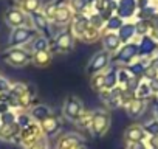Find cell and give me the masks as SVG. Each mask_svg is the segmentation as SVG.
<instances>
[{
    "label": "cell",
    "mask_w": 158,
    "mask_h": 149,
    "mask_svg": "<svg viewBox=\"0 0 158 149\" xmlns=\"http://www.w3.org/2000/svg\"><path fill=\"white\" fill-rule=\"evenodd\" d=\"M110 121H112V118H110V113H109L107 109L95 110L93 115H92V124H90L92 135L96 137V138L104 137L110 129Z\"/></svg>",
    "instance_id": "1"
},
{
    "label": "cell",
    "mask_w": 158,
    "mask_h": 149,
    "mask_svg": "<svg viewBox=\"0 0 158 149\" xmlns=\"http://www.w3.org/2000/svg\"><path fill=\"white\" fill-rule=\"evenodd\" d=\"M36 36H37V31H36L33 27H19V28H14V30L10 33L8 47H10V48L22 47V45H25V44H30Z\"/></svg>",
    "instance_id": "2"
},
{
    "label": "cell",
    "mask_w": 158,
    "mask_h": 149,
    "mask_svg": "<svg viewBox=\"0 0 158 149\" xmlns=\"http://www.w3.org/2000/svg\"><path fill=\"white\" fill-rule=\"evenodd\" d=\"M44 132L40 129V124L39 123H33L23 129H20V134H19V138H17V143L25 147V149H30L33 144H36L40 138H44Z\"/></svg>",
    "instance_id": "3"
},
{
    "label": "cell",
    "mask_w": 158,
    "mask_h": 149,
    "mask_svg": "<svg viewBox=\"0 0 158 149\" xmlns=\"http://www.w3.org/2000/svg\"><path fill=\"white\" fill-rule=\"evenodd\" d=\"M2 57H3V61L8 65L16 67V68H20V67H25V65H28L31 62V51H27L22 47L10 48V50H6L2 54Z\"/></svg>",
    "instance_id": "4"
},
{
    "label": "cell",
    "mask_w": 158,
    "mask_h": 149,
    "mask_svg": "<svg viewBox=\"0 0 158 149\" xmlns=\"http://www.w3.org/2000/svg\"><path fill=\"white\" fill-rule=\"evenodd\" d=\"M138 56V44L135 42H127V44H123L121 48L112 54V62L115 64H119V65H129L130 62H133V59Z\"/></svg>",
    "instance_id": "5"
},
{
    "label": "cell",
    "mask_w": 158,
    "mask_h": 149,
    "mask_svg": "<svg viewBox=\"0 0 158 149\" xmlns=\"http://www.w3.org/2000/svg\"><path fill=\"white\" fill-rule=\"evenodd\" d=\"M84 103L81 101V98H77L74 95H68L67 100L64 101V106H62V115L68 120V121H76L84 112Z\"/></svg>",
    "instance_id": "6"
},
{
    "label": "cell",
    "mask_w": 158,
    "mask_h": 149,
    "mask_svg": "<svg viewBox=\"0 0 158 149\" xmlns=\"http://www.w3.org/2000/svg\"><path fill=\"white\" fill-rule=\"evenodd\" d=\"M5 23L13 30L19 27H31L30 16L22 8H8L5 13Z\"/></svg>",
    "instance_id": "7"
},
{
    "label": "cell",
    "mask_w": 158,
    "mask_h": 149,
    "mask_svg": "<svg viewBox=\"0 0 158 149\" xmlns=\"http://www.w3.org/2000/svg\"><path fill=\"white\" fill-rule=\"evenodd\" d=\"M110 59H112V54L107 53L106 50L102 51H98L89 62L87 65V74L89 76H93V74H98V73H102L109 68V64H110Z\"/></svg>",
    "instance_id": "8"
},
{
    "label": "cell",
    "mask_w": 158,
    "mask_h": 149,
    "mask_svg": "<svg viewBox=\"0 0 158 149\" xmlns=\"http://www.w3.org/2000/svg\"><path fill=\"white\" fill-rule=\"evenodd\" d=\"M73 45H74V37L73 34L70 33V30H62L60 33L56 34L54 40H53V50H50L51 53L53 51H59V53H68L73 50Z\"/></svg>",
    "instance_id": "9"
},
{
    "label": "cell",
    "mask_w": 158,
    "mask_h": 149,
    "mask_svg": "<svg viewBox=\"0 0 158 149\" xmlns=\"http://www.w3.org/2000/svg\"><path fill=\"white\" fill-rule=\"evenodd\" d=\"M90 27V22H89V17H87V14H74L73 16V19H71V22H70V33L73 34V37L74 39H79L81 40V37H82V34L87 31V28Z\"/></svg>",
    "instance_id": "10"
},
{
    "label": "cell",
    "mask_w": 158,
    "mask_h": 149,
    "mask_svg": "<svg viewBox=\"0 0 158 149\" xmlns=\"http://www.w3.org/2000/svg\"><path fill=\"white\" fill-rule=\"evenodd\" d=\"M107 109H118L121 107V87H115L112 90H102L98 93Z\"/></svg>",
    "instance_id": "11"
},
{
    "label": "cell",
    "mask_w": 158,
    "mask_h": 149,
    "mask_svg": "<svg viewBox=\"0 0 158 149\" xmlns=\"http://www.w3.org/2000/svg\"><path fill=\"white\" fill-rule=\"evenodd\" d=\"M81 143H85L82 135L74 134V132H67V134H64L57 138L56 149H73L74 146L81 144Z\"/></svg>",
    "instance_id": "12"
},
{
    "label": "cell",
    "mask_w": 158,
    "mask_h": 149,
    "mask_svg": "<svg viewBox=\"0 0 158 149\" xmlns=\"http://www.w3.org/2000/svg\"><path fill=\"white\" fill-rule=\"evenodd\" d=\"M138 6H136V0H116V16H119L123 20L130 19L135 16Z\"/></svg>",
    "instance_id": "13"
},
{
    "label": "cell",
    "mask_w": 158,
    "mask_h": 149,
    "mask_svg": "<svg viewBox=\"0 0 158 149\" xmlns=\"http://www.w3.org/2000/svg\"><path fill=\"white\" fill-rule=\"evenodd\" d=\"M30 20H31V27L37 31V33H44L45 37H48V33H50V20L48 17L42 13V11H37V13H33L30 14Z\"/></svg>",
    "instance_id": "14"
},
{
    "label": "cell",
    "mask_w": 158,
    "mask_h": 149,
    "mask_svg": "<svg viewBox=\"0 0 158 149\" xmlns=\"http://www.w3.org/2000/svg\"><path fill=\"white\" fill-rule=\"evenodd\" d=\"M40 124V129H42V132H44V135L48 138V137H54V135H57L59 134V130H60V121H59V118L56 117V115H50L48 118H45L42 123H39Z\"/></svg>",
    "instance_id": "15"
},
{
    "label": "cell",
    "mask_w": 158,
    "mask_h": 149,
    "mask_svg": "<svg viewBox=\"0 0 158 149\" xmlns=\"http://www.w3.org/2000/svg\"><path fill=\"white\" fill-rule=\"evenodd\" d=\"M101 39H102V47H104V50H106L107 53H110V54H115V53L121 48V45H123L116 33H109V31H106V33L101 36Z\"/></svg>",
    "instance_id": "16"
},
{
    "label": "cell",
    "mask_w": 158,
    "mask_h": 149,
    "mask_svg": "<svg viewBox=\"0 0 158 149\" xmlns=\"http://www.w3.org/2000/svg\"><path fill=\"white\" fill-rule=\"evenodd\" d=\"M158 50V44L156 40H153L150 36H143L139 39L138 44V56L141 57H149L150 54H153Z\"/></svg>",
    "instance_id": "17"
},
{
    "label": "cell",
    "mask_w": 158,
    "mask_h": 149,
    "mask_svg": "<svg viewBox=\"0 0 158 149\" xmlns=\"http://www.w3.org/2000/svg\"><path fill=\"white\" fill-rule=\"evenodd\" d=\"M19 134H20V127L17 123L0 126V140L3 141H17Z\"/></svg>",
    "instance_id": "18"
},
{
    "label": "cell",
    "mask_w": 158,
    "mask_h": 149,
    "mask_svg": "<svg viewBox=\"0 0 158 149\" xmlns=\"http://www.w3.org/2000/svg\"><path fill=\"white\" fill-rule=\"evenodd\" d=\"M146 132L144 127L139 124H130L126 130H124V137L127 141H144L146 140Z\"/></svg>",
    "instance_id": "19"
},
{
    "label": "cell",
    "mask_w": 158,
    "mask_h": 149,
    "mask_svg": "<svg viewBox=\"0 0 158 149\" xmlns=\"http://www.w3.org/2000/svg\"><path fill=\"white\" fill-rule=\"evenodd\" d=\"M124 109H126V112H127V115H129L130 118H139V117L144 113V110H146V101L135 98V100H132Z\"/></svg>",
    "instance_id": "20"
},
{
    "label": "cell",
    "mask_w": 158,
    "mask_h": 149,
    "mask_svg": "<svg viewBox=\"0 0 158 149\" xmlns=\"http://www.w3.org/2000/svg\"><path fill=\"white\" fill-rule=\"evenodd\" d=\"M51 59H53V53L48 50V51H36V53H31V62L39 67V68H45L51 64Z\"/></svg>",
    "instance_id": "21"
},
{
    "label": "cell",
    "mask_w": 158,
    "mask_h": 149,
    "mask_svg": "<svg viewBox=\"0 0 158 149\" xmlns=\"http://www.w3.org/2000/svg\"><path fill=\"white\" fill-rule=\"evenodd\" d=\"M30 113L34 120V123H42L45 118H48L53 112L51 109L47 106V104H34L31 109H30Z\"/></svg>",
    "instance_id": "22"
},
{
    "label": "cell",
    "mask_w": 158,
    "mask_h": 149,
    "mask_svg": "<svg viewBox=\"0 0 158 149\" xmlns=\"http://www.w3.org/2000/svg\"><path fill=\"white\" fill-rule=\"evenodd\" d=\"M116 34H118L121 44L132 42V39L136 36V33H135V23H132V22H124V25L116 31Z\"/></svg>",
    "instance_id": "23"
},
{
    "label": "cell",
    "mask_w": 158,
    "mask_h": 149,
    "mask_svg": "<svg viewBox=\"0 0 158 149\" xmlns=\"http://www.w3.org/2000/svg\"><path fill=\"white\" fill-rule=\"evenodd\" d=\"M118 68H107L104 71V90H112L118 87Z\"/></svg>",
    "instance_id": "24"
},
{
    "label": "cell",
    "mask_w": 158,
    "mask_h": 149,
    "mask_svg": "<svg viewBox=\"0 0 158 149\" xmlns=\"http://www.w3.org/2000/svg\"><path fill=\"white\" fill-rule=\"evenodd\" d=\"M31 53H36V51H48L50 50V40L48 37H45L44 34H37L31 42Z\"/></svg>",
    "instance_id": "25"
},
{
    "label": "cell",
    "mask_w": 158,
    "mask_h": 149,
    "mask_svg": "<svg viewBox=\"0 0 158 149\" xmlns=\"http://www.w3.org/2000/svg\"><path fill=\"white\" fill-rule=\"evenodd\" d=\"M123 25H124V20H123L119 16L113 14L112 17H109V19L106 20L104 30H106V31H109V33H116V31H118Z\"/></svg>",
    "instance_id": "26"
},
{
    "label": "cell",
    "mask_w": 158,
    "mask_h": 149,
    "mask_svg": "<svg viewBox=\"0 0 158 149\" xmlns=\"http://www.w3.org/2000/svg\"><path fill=\"white\" fill-rule=\"evenodd\" d=\"M20 8L30 16V14H33V13L40 11L42 2H40V0H23V2L20 3Z\"/></svg>",
    "instance_id": "27"
},
{
    "label": "cell",
    "mask_w": 158,
    "mask_h": 149,
    "mask_svg": "<svg viewBox=\"0 0 158 149\" xmlns=\"http://www.w3.org/2000/svg\"><path fill=\"white\" fill-rule=\"evenodd\" d=\"M16 123L19 124V127H20V129H23V127H27V126L33 124V123H34V120H33V117H31L30 110H19V112H17V115H16Z\"/></svg>",
    "instance_id": "28"
},
{
    "label": "cell",
    "mask_w": 158,
    "mask_h": 149,
    "mask_svg": "<svg viewBox=\"0 0 158 149\" xmlns=\"http://www.w3.org/2000/svg\"><path fill=\"white\" fill-rule=\"evenodd\" d=\"M92 115H93V112H90V110H84L81 115H79V118L74 121V124H76L79 129H87V130H90Z\"/></svg>",
    "instance_id": "29"
},
{
    "label": "cell",
    "mask_w": 158,
    "mask_h": 149,
    "mask_svg": "<svg viewBox=\"0 0 158 149\" xmlns=\"http://www.w3.org/2000/svg\"><path fill=\"white\" fill-rule=\"evenodd\" d=\"M150 95H152V92H150V87H149V81H139V84L135 90V98L146 101V98H149Z\"/></svg>",
    "instance_id": "30"
},
{
    "label": "cell",
    "mask_w": 158,
    "mask_h": 149,
    "mask_svg": "<svg viewBox=\"0 0 158 149\" xmlns=\"http://www.w3.org/2000/svg\"><path fill=\"white\" fill-rule=\"evenodd\" d=\"M90 87H92V90L96 92V93H99V92L104 90V71L90 76Z\"/></svg>",
    "instance_id": "31"
},
{
    "label": "cell",
    "mask_w": 158,
    "mask_h": 149,
    "mask_svg": "<svg viewBox=\"0 0 158 149\" xmlns=\"http://www.w3.org/2000/svg\"><path fill=\"white\" fill-rule=\"evenodd\" d=\"M116 73H118V87H121V89H124L127 86V83L133 78L132 73L127 70V67H119Z\"/></svg>",
    "instance_id": "32"
},
{
    "label": "cell",
    "mask_w": 158,
    "mask_h": 149,
    "mask_svg": "<svg viewBox=\"0 0 158 149\" xmlns=\"http://www.w3.org/2000/svg\"><path fill=\"white\" fill-rule=\"evenodd\" d=\"M99 37H101V31L96 30V28H93V27H89L87 31L82 34L81 40H82V42H87V44H93V42H96Z\"/></svg>",
    "instance_id": "33"
},
{
    "label": "cell",
    "mask_w": 158,
    "mask_h": 149,
    "mask_svg": "<svg viewBox=\"0 0 158 149\" xmlns=\"http://www.w3.org/2000/svg\"><path fill=\"white\" fill-rule=\"evenodd\" d=\"M150 28H152V23L149 22V20H138L136 23H135V33L138 34V36H149V31H150Z\"/></svg>",
    "instance_id": "34"
},
{
    "label": "cell",
    "mask_w": 158,
    "mask_h": 149,
    "mask_svg": "<svg viewBox=\"0 0 158 149\" xmlns=\"http://www.w3.org/2000/svg\"><path fill=\"white\" fill-rule=\"evenodd\" d=\"M16 115H17V112H14V110L0 112V124H13V123H16Z\"/></svg>",
    "instance_id": "35"
},
{
    "label": "cell",
    "mask_w": 158,
    "mask_h": 149,
    "mask_svg": "<svg viewBox=\"0 0 158 149\" xmlns=\"http://www.w3.org/2000/svg\"><path fill=\"white\" fill-rule=\"evenodd\" d=\"M28 84H25V83H16V84H13L11 86V90H10V93H13L14 96H17V98H20L27 90H28Z\"/></svg>",
    "instance_id": "36"
},
{
    "label": "cell",
    "mask_w": 158,
    "mask_h": 149,
    "mask_svg": "<svg viewBox=\"0 0 158 149\" xmlns=\"http://www.w3.org/2000/svg\"><path fill=\"white\" fill-rule=\"evenodd\" d=\"M143 127H144V132L149 134L150 137H152V135H158V121L153 120V121H150V123H146Z\"/></svg>",
    "instance_id": "37"
},
{
    "label": "cell",
    "mask_w": 158,
    "mask_h": 149,
    "mask_svg": "<svg viewBox=\"0 0 158 149\" xmlns=\"http://www.w3.org/2000/svg\"><path fill=\"white\" fill-rule=\"evenodd\" d=\"M11 83L5 78V76H2V74H0V95L2 93H8L10 90H11Z\"/></svg>",
    "instance_id": "38"
},
{
    "label": "cell",
    "mask_w": 158,
    "mask_h": 149,
    "mask_svg": "<svg viewBox=\"0 0 158 149\" xmlns=\"http://www.w3.org/2000/svg\"><path fill=\"white\" fill-rule=\"evenodd\" d=\"M30 149H48V141H47V137L40 138L36 144H33Z\"/></svg>",
    "instance_id": "39"
},
{
    "label": "cell",
    "mask_w": 158,
    "mask_h": 149,
    "mask_svg": "<svg viewBox=\"0 0 158 149\" xmlns=\"http://www.w3.org/2000/svg\"><path fill=\"white\" fill-rule=\"evenodd\" d=\"M127 149H146L144 141H127Z\"/></svg>",
    "instance_id": "40"
},
{
    "label": "cell",
    "mask_w": 158,
    "mask_h": 149,
    "mask_svg": "<svg viewBox=\"0 0 158 149\" xmlns=\"http://www.w3.org/2000/svg\"><path fill=\"white\" fill-rule=\"evenodd\" d=\"M149 87H150V92L152 93H158V78L149 81Z\"/></svg>",
    "instance_id": "41"
},
{
    "label": "cell",
    "mask_w": 158,
    "mask_h": 149,
    "mask_svg": "<svg viewBox=\"0 0 158 149\" xmlns=\"http://www.w3.org/2000/svg\"><path fill=\"white\" fill-rule=\"evenodd\" d=\"M149 146L153 149V147H158V135H152L150 138H149Z\"/></svg>",
    "instance_id": "42"
},
{
    "label": "cell",
    "mask_w": 158,
    "mask_h": 149,
    "mask_svg": "<svg viewBox=\"0 0 158 149\" xmlns=\"http://www.w3.org/2000/svg\"><path fill=\"white\" fill-rule=\"evenodd\" d=\"M149 5H150L149 0H136V6H138L139 10H144V8L149 6Z\"/></svg>",
    "instance_id": "43"
},
{
    "label": "cell",
    "mask_w": 158,
    "mask_h": 149,
    "mask_svg": "<svg viewBox=\"0 0 158 149\" xmlns=\"http://www.w3.org/2000/svg\"><path fill=\"white\" fill-rule=\"evenodd\" d=\"M73 149H89V146H87V143H81V144H77V146H74Z\"/></svg>",
    "instance_id": "44"
},
{
    "label": "cell",
    "mask_w": 158,
    "mask_h": 149,
    "mask_svg": "<svg viewBox=\"0 0 158 149\" xmlns=\"http://www.w3.org/2000/svg\"><path fill=\"white\" fill-rule=\"evenodd\" d=\"M152 65H153V67H156V68H158V56H156V57H155V59H153V61H152Z\"/></svg>",
    "instance_id": "45"
},
{
    "label": "cell",
    "mask_w": 158,
    "mask_h": 149,
    "mask_svg": "<svg viewBox=\"0 0 158 149\" xmlns=\"http://www.w3.org/2000/svg\"><path fill=\"white\" fill-rule=\"evenodd\" d=\"M155 113H156V118H158V106L155 107Z\"/></svg>",
    "instance_id": "46"
},
{
    "label": "cell",
    "mask_w": 158,
    "mask_h": 149,
    "mask_svg": "<svg viewBox=\"0 0 158 149\" xmlns=\"http://www.w3.org/2000/svg\"><path fill=\"white\" fill-rule=\"evenodd\" d=\"M16 2H17V3H22V2H23V0H16Z\"/></svg>",
    "instance_id": "47"
},
{
    "label": "cell",
    "mask_w": 158,
    "mask_h": 149,
    "mask_svg": "<svg viewBox=\"0 0 158 149\" xmlns=\"http://www.w3.org/2000/svg\"><path fill=\"white\" fill-rule=\"evenodd\" d=\"M153 149H158V147H153Z\"/></svg>",
    "instance_id": "48"
},
{
    "label": "cell",
    "mask_w": 158,
    "mask_h": 149,
    "mask_svg": "<svg viewBox=\"0 0 158 149\" xmlns=\"http://www.w3.org/2000/svg\"><path fill=\"white\" fill-rule=\"evenodd\" d=\"M0 126H2V124H0Z\"/></svg>",
    "instance_id": "49"
}]
</instances>
